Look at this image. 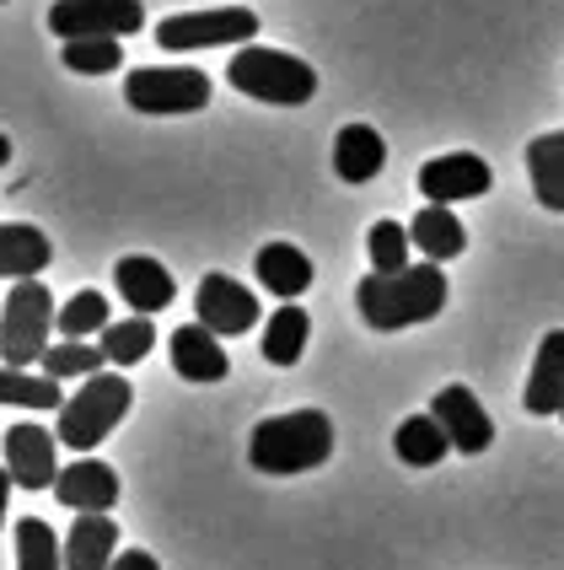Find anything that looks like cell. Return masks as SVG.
Masks as SVG:
<instances>
[{
  "label": "cell",
  "mask_w": 564,
  "mask_h": 570,
  "mask_svg": "<svg viewBox=\"0 0 564 570\" xmlns=\"http://www.w3.org/2000/svg\"><path fill=\"white\" fill-rule=\"evenodd\" d=\"M355 307L372 323L376 334H398V328H414V323H431V317L446 307V269L441 264H408V269H393L382 275L372 269L366 281L355 285Z\"/></svg>",
  "instance_id": "cell-1"
},
{
  "label": "cell",
  "mask_w": 564,
  "mask_h": 570,
  "mask_svg": "<svg viewBox=\"0 0 564 570\" xmlns=\"http://www.w3.org/2000/svg\"><path fill=\"white\" fill-rule=\"evenodd\" d=\"M248 458L258 474H307L334 458V420L323 410L275 414L264 425H253Z\"/></svg>",
  "instance_id": "cell-2"
},
{
  "label": "cell",
  "mask_w": 564,
  "mask_h": 570,
  "mask_svg": "<svg viewBox=\"0 0 564 570\" xmlns=\"http://www.w3.org/2000/svg\"><path fill=\"white\" fill-rule=\"evenodd\" d=\"M226 81L243 97L258 102H275V108H301L317 97V70L285 49H264V43H243L231 65H226Z\"/></svg>",
  "instance_id": "cell-3"
},
{
  "label": "cell",
  "mask_w": 564,
  "mask_h": 570,
  "mask_svg": "<svg viewBox=\"0 0 564 570\" xmlns=\"http://www.w3.org/2000/svg\"><path fill=\"white\" fill-rule=\"evenodd\" d=\"M129 404H135V387H129V377H119V372L81 377V387L65 399L55 436H60V446H76V452L87 458L97 442H108V436H113V425L129 414Z\"/></svg>",
  "instance_id": "cell-4"
},
{
  "label": "cell",
  "mask_w": 564,
  "mask_h": 570,
  "mask_svg": "<svg viewBox=\"0 0 564 570\" xmlns=\"http://www.w3.org/2000/svg\"><path fill=\"white\" fill-rule=\"evenodd\" d=\"M60 323V307L43 281H17L6 307H0V361L6 366H32L49 355V334Z\"/></svg>",
  "instance_id": "cell-5"
},
{
  "label": "cell",
  "mask_w": 564,
  "mask_h": 570,
  "mask_svg": "<svg viewBox=\"0 0 564 570\" xmlns=\"http://www.w3.org/2000/svg\"><path fill=\"white\" fill-rule=\"evenodd\" d=\"M125 102L135 114H199L210 102V76L194 65H146L129 70Z\"/></svg>",
  "instance_id": "cell-6"
},
{
  "label": "cell",
  "mask_w": 564,
  "mask_h": 570,
  "mask_svg": "<svg viewBox=\"0 0 564 570\" xmlns=\"http://www.w3.org/2000/svg\"><path fill=\"white\" fill-rule=\"evenodd\" d=\"M248 38H258V11H248V6L184 11V17L157 22V43L167 55H184V49H220V43H248Z\"/></svg>",
  "instance_id": "cell-7"
},
{
  "label": "cell",
  "mask_w": 564,
  "mask_h": 570,
  "mask_svg": "<svg viewBox=\"0 0 564 570\" xmlns=\"http://www.w3.org/2000/svg\"><path fill=\"white\" fill-rule=\"evenodd\" d=\"M146 28V0H55L49 32L55 38H135Z\"/></svg>",
  "instance_id": "cell-8"
},
{
  "label": "cell",
  "mask_w": 564,
  "mask_h": 570,
  "mask_svg": "<svg viewBox=\"0 0 564 570\" xmlns=\"http://www.w3.org/2000/svg\"><path fill=\"white\" fill-rule=\"evenodd\" d=\"M489 184H495L489 161L473 157V151L431 157L425 167H419V194H425V205H463V199L489 194Z\"/></svg>",
  "instance_id": "cell-9"
},
{
  "label": "cell",
  "mask_w": 564,
  "mask_h": 570,
  "mask_svg": "<svg viewBox=\"0 0 564 570\" xmlns=\"http://www.w3.org/2000/svg\"><path fill=\"white\" fill-rule=\"evenodd\" d=\"M431 414L441 420V431H446L452 452L478 458V452H489V442H495V420L484 414V404L473 399V387H463V382L441 387L436 399H431Z\"/></svg>",
  "instance_id": "cell-10"
},
{
  "label": "cell",
  "mask_w": 564,
  "mask_h": 570,
  "mask_svg": "<svg viewBox=\"0 0 564 570\" xmlns=\"http://www.w3.org/2000/svg\"><path fill=\"white\" fill-rule=\"evenodd\" d=\"M194 313H199L205 328H216L220 340H231V334H248L258 323V296L248 285H237L231 275H205L199 296H194Z\"/></svg>",
  "instance_id": "cell-11"
},
{
  "label": "cell",
  "mask_w": 564,
  "mask_h": 570,
  "mask_svg": "<svg viewBox=\"0 0 564 570\" xmlns=\"http://www.w3.org/2000/svg\"><path fill=\"white\" fill-rule=\"evenodd\" d=\"M55 446H60V436L43 431V425H11V431H6V469H11V479H17L22 490L55 484V479H60Z\"/></svg>",
  "instance_id": "cell-12"
},
{
  "label": "cell",
  "mask_w": 564,
  "mask_h": 570,
  "mask_svg": "<svg viewBox=\"0 0 564 570\" xmlns=\"http://www.w3.org/2000/svg\"><path fill=\"white\" fill-rule=\"evenodd\" d=\"M113 285H119V296L129 302V313H161V307H172V296H178V285H172V269L151 254H129L113 264Z\"/></svg>",
  "instance_id": "cell-13"
},
{
  "label": "cell",
  "mask_w": 564,
  "mask_h": 570,
  "mask_svg": "<svg viewBox=\"0 0 564 570\" xmlns=\"http://www.w3.org/2000/svg\"><path fill=\"white\" fill-rule=\"evenodd\" d=\"M55 495H60V507H70L76 517H81V511H113L119 507V474L87 452V458H76L70 469H60Z\"/></svg>",
  "instance_id": "cell-14"
},
{
  "label": "cell",
  "mask_w": 564,
  "mask_h": 570,
  "mask_svg": "<svg viewBox=\"0 0 564 570\" xmlns=\"http://www.w3.org/2000/svg\"><path fill=\"white\" fill-rule=\"evenodd\" d=\"M172 372L184 382H220L231 372V361H226V350H220V334L216 328H205V323H184V328H172Z\"/></svg>",
  "instance_id": "cell-15"
},
{
  "label": "cell",
  "mask_w": 564,
  "mask_h": 570,
  "mask_svg": "<svg viewBox=\"0 0 564 570\" xmlns=\"http://www.w3.org/2000/svg\"><path fill=\"white\" fill-rule=\"evenodd\" d=\"M119 554V522L108 511H81L65 539V570H108Z\"/></svg>",
  "instance_id": "cell-16"
},
{
  "label": "cell",
  "mask_w": 564,
  "mask_h": 570,
  "mask_svg": "<svg viewBox=\"0 0 564 570\" xmlns=\"http://www.w3.org/2000/svg\"><path fill=\"white\" fill-rule=\"evenodd\" d=\"M49 237L28 222H0V281H38L43 269H49Z\"/></svg>",
  "instance_id": "cell-17"
},
{
  "label": "cell",
  "mask_w": 564,
  "mask_h": 570,
  "mask_svg": "<svg viewBox=\"0 0 564 570\" xmlns=\"http://www.w3.org/2000/svg\"><path fill=\"white\" fill-rule=\"evenodd\" d=\"M527 414H560L564 410V328L543 334V345L533 355L527 372V393H522Z\"/></svg>",
  "instance_id": "cell-18"
},
{
  "label": "cell",
  "mask_w": 564,
  "mask_h": 570,
  "mask_svg": "<svg viewBox=\"0 0 564 570\" xmlns=\"http://www.w3.org/2000/svg\"><path fill=\"white\" fill-rule=\"evenodd\" d=\"M253 269H258V285H264L269 296H280V302H296V296L313 285V258L301 254L296 243H269V248H258Z\"/></svg>",
  "instance_id": "cell-19"
},
{
  "label": "cell",
  "mask_w": 564,
  "mask_h": 570,
  "mask_svg": "<svg viewBox=\"0 0 564 570\" xmlns=\"http://www.w3.org/2000/svg\"><path fill=\"white\" fill-rule=\"evenodd\" d=\"M382 161H387V140L372 125L339 129V140H334V173L345 184H372L376 173H382Z\"/></svg>",
  "instance_id": "cell-20"
},
{
  "label": "cell",
  "mask_w": 564,
  "mask_h": 570,
  "mask_svg": "<svg viewBox=\"0 0 564 570\" xmlns=\"http://www.w3.org/2000/svg\"><path fill=\"white\" fill-rule=\"evenodd\" d=\"M408 237H414V248L431 258V264H446V258H457L468 248V232H463V222H457L446 205H425V210L408 222Z\"/></svg>",
  "instance_id": "cell-21"
},
{
  "label": "cell",
  "mask_w": 564,
  "mask_h": 570,
  "mask_svg": "<svg viewBox=\"0 0 564 570\" xmlns=\"http://www.w3.org/2000/svg\"><path fill=\"white\" fill-rule=\"evenodd\" d=\"M527 178H533L537 205L564 216V129L537 135L533 146H527Z\"/></svg>",
  "instance_id": "cell-22"
},
{
  "label": "cell",
  "mask_w": 564,
  "mask_h": 570,
  "mask_svg": "<svg viewBox=\"0 0 564 570\" xmlns=\"http://www.w3.org/2000/svg\"><path fill=\"white\" fill-rule=\"evenodd\" d=\"M307 340H313V317L301 313L296 302H285V307H275L269 323H264V361H269V366H296Z\"/></svg>",
  "instance_id": "cell-23"
},
{
  "label": "cell",
  "mask_w": 564,
  "mask_h": 570,
  "mask_svg": "<svg viewBox=\"0 0 564 570\" xmlns=\"http://www.w3.org/2000/svg\"><path fill=\"white\" fill-rule=\"evenodd\" d=\"M393 452L404 458L408 469H436L441 458L452 452V442H446L436 414H408L404 425H398V436H393Z\"/></svg>",
  "instance_id": "cell-24"
},
{
  "label": "cell",
  "mask_w": 564,
  "mask_h": 570,
  "mask_svg": "<svg viewBox=\"0 0 564 570\" xmlns=\"http://www.w3.org/2000/svg\"><path fill=\"white\" fill-rule=\"evenodd\" d=\"M0 404H17V410H65L60 382L49 372H28V366H0Z\"/></svg>",
  "instance_id": "cell-25"
},
{
  "label": "cell",
  "mask_w": 564,
  "mask_h": 570,
  "mask_svg": "<svg viewBox=\"0 0 564 570\" xmlns=\"http://www.w3.org/2000/svg\"><path fill=\"white\" fill-rule=\"evenodd\" d=\"M151 350H157V323L146 313H135V317H125V323H108V328H102V355H108V366H140Z\"/></svg>",
  "instance_id": "cell-26"
},
{
  "label": "cell",
  "mask_w": 564,
  "mask_h": 570,
  "mask_svg": "<svg viewBox=\"0 0 564 570\" xmlns=\"http://www.w3.org/2000/svg\"><path fill=\"white\" fill-rule=\"evenodd\" d=\"M17 570H65V543L43 517H22L17 522Z\"/></svg>",
  "instance_id": "cell-27"
},
{
  "label": "cell",
  "mask_w": 564,
  "mask_h": 570,
  "mask_svg": "<svg viewBox=\"0 0 564 570\" xmlns=\"http://www.w3.org/2000/svg\"><path fill=\"white\" fill-rule=\"evenodd\" d=\"M60 60L76 76H113L125 65V49H119V38H65Z\"/></svg>",
  "instance_id": "cell-28"
},
{
  "label": "cell",
  "mask_w": 564,
  "mask_h": 570,
  "mask_svg": "<svg viewBox=\"0 0 564 570\" xmlns=\"http://www.w3.org/2000/svg\"><path fill=\"white\" fill-rule=\"evenodd\" d=\"M38 366H43L55 382H65V377H97V372L108 366V355H102V345H87V340H60V345H49V355H43Z\"/></svg>",
  "instance_id": "cell-29"
},
{
  "label": "cell",
  "mask_w": 564,
  "mask_h": 570,
  "mask_svg": "<svg viewBox=\"0 0 564 570\" xmlns=\"http://www.w3.org/2000/svg\"><path fill=\"white\" fill-rule=\"evenodd\" d=\"M108 323H113V317H108V296H102V291H76L60 307V323H55V328H60L65 340H92Z\"/></svg>",
  "instance_id": "cell-30"
},
{
  "label": "cell",
  "mask_w": 564,
  "mask_h": 570,
  "mask_svg": "<svg viewBox=\"0 0 564 570\" xmlns=\"http://www.w3.org/2000/svg\"><path fill=\"white\" fill-rule=\"evenodd\" d=\"M408 248H414V237H408V226H398V222H376L372 232H366V254H372V269H382V275L408 269Z\"/></svg>",
  "instance_id": "cell-31"
},
{
  "label": "cell",
  "mask_w": 564,
  "mask_h": 570,
  "mask_svg": "<svg viewBox=\"0 0 564 570\" xmlns=\"http://www.w3.org/2000/svg\"><path fill=\"white\" fill-rule=\"evenodd\" d=\"M108 570H161V566H157V554H146V549H119Z\"/></svg>",
  "instance_id": "cell-32"
},
{
  "label": "cell",
  "mask_w": 564,
  "mask_h": 570,
  "mask_svg": "<svg viewBox=\"0 0 564 570\" xmlns=\"http://www.w3.org/2000/svg\"><path fill=\"white\" fill-rule=\"evenodd\" d=\"M11 484H17V479H11V469H0V522H6V501H11Z\"/></svg>",
  "instance_id": "cell-33"
},
{
  "label": "cell",
  "mask_w": 564,
  "mask_h": 570,
  "mask_svg": "<svg viewBox=\"0 0 564 570\" xmlns=\"http://www.w3.org/2000/svg\"><path fill=\"white\" fill-rule=\"evenodd\" d=\"M6 161H11V140L0 135V167H6Z\"/></svg>",
  "instance_id": "cell-34"
},
{
  "label": "cell",
  "mask_w": 564,
  "mask_h": 570,
  "mask_svg": "<svg viewBox=\"0 0 564 570\" xmlns=\"http://www.w3.org/2000/svg\"><path fill=\"white\" fill-rule=\"evenodd\" d=\"M0 6H6V0H0Z\"/></svg>",
  "instance_id": "cell-35"
},
{
  "label": "cell",
  "mask_w": 564,
  "mask_h": 570,
  "mask_svg": "<svg viewBox=\"0 0 564 570\" xmlns=\"http://www.w3.org/2000/svg\"><path fill=\"white\" fill-rule=\"evenodd\" d=\"M560 414H564V410H560Z\"/></svg>",
  "instance_id": "cell-36"
}]
</instances>
